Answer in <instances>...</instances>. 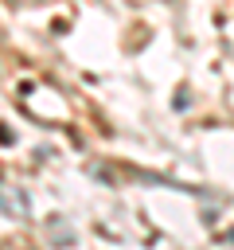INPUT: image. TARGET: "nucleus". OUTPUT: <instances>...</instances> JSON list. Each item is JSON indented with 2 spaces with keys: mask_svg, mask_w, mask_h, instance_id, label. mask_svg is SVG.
I'll return each instance as SVG.
<instances>
[{
  "mask_svg": "<svg viewBox=\"0 0 234 250\" xmlns=\"http://www.w3.org/2000/svg\"><path fill=\"white\" fill-rule=\"evenodd\" d=\"M226 238H230V242H234V227H230V230H226Z\"/></svg>",
  "mask_w": 234,
  "mask_h": 250,
  "instance_id": "f03ea898",
  "label": "nucleus"
},
{
  "mask_svg": "<svg viewBox=\"0 0 234 250\" xmlns=\"http://www.w3.org/2000/svg\"><path fill=\"white\" fill-rule=\"evenodd\" d=\"M0 211H8L12 219H23V215L31 211L27 191H23L20 184H4V188H0Z\"/></svg>",
  "mask_w": 234,
  "mask_h": 250,
  "instance_id": "f257e3e1",
  "label": "nucleus"
}]
</instances>
